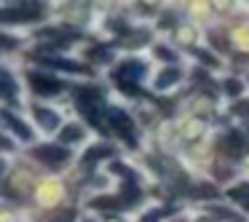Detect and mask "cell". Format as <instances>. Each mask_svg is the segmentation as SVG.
I'll use <instances>...</instances> for the list:
<instances>
[{
	"mask_svg": "<svg viewBox=\"0 0 249 222\" xmlns=\"http://www.w3.org/2000/svg\"><path fill=\"white\" fill-rule=\"evenodd\" d=\"M233 113H238V115H249V102L236 104V107H233Z\"/></svg>",
	"mask_w": 249,
	"mask_h": 222,
	"instance_id": "cell-16",
	"label": "cell"
},
{
	"mask_svg": "<svg viewBox=\"0 0 249 222\" xmlns=\"http://www.w3.org/2000/svg\"><path fill=\"white\" fill-rule=\"evenodd\" d=\"M145 75V65L142 62H124L118 70V83H131V86H137L134 81H140V78Z\"/></svg>",
	"mask_w": 249,
	"mask_h": 222,
	"instance_id": "cell-3",
	"label": "cell"
},
{
	"mask_svg": "<svg viewBox=\"0 0 249 222\" xmlns=\"http://www.w3.org/2000/svg\"><path fill=\"white\" fill-rule=\"evenodd\" d=\"M35 118H38V123L43 126V129H56V126H59V118H56L54 113H51V110H43V107H35Z\"/></svg>",
	"mask_w": 249,
	"mask_h": 222,
	"instance_id": "cell-7",
	"label": "cell"
},
{
	"mask_svg": "<svg viewBox=\"0 0 249 222\" xmlns=\"http://www.w3.org/2000/svg\"><path fill=\"white\" fill-rule=\"evenodd\" d=\"M0 81H3V94H6L8 99L14 97V91H17V88H14V81H11V75H8L6 70L0 72Z\"/></svg>",
	"mask_w": 249,
	"mask_h": 222,
	"instance_id": "cell-12",
	"label": "cell"
},
{
	"mask_svg": "<svg viewBox=\"0 0 249 222\" xmlns=\"http://www.w3.org/2000/svg\"><path fill=\"white\" fill-rule=\"evenodd\" d=\"M3 120H6V126H11V129L17 131V137H22V139H30V137H33V134H30L27 126H24L22 120H17L11 113H3Z\"/></svg>",
	"mask_w": 249,
	"mask_h": 222,
	"instance_id": "cell-8",
	"label": "cell"
},
{
	"mask_svg": "<svg viewBox=\"0 0 249 222\" xmlns=\"http://www.w3.org/2000/svg\"><path fill=\"white\" fill-rule=\"evenodd\" d=\"M158 56H163V59H174V56L169 54V51H163V49H158Z\"/></svg>",
	"mask_w": 249,
	"mask_h": 222,
	"instance_id": "cell-18",
	"label": "cell"
},
{
	"mask_svg": "<svg viewBox=\"0 0 249 222\" xmlns=\"http://www.w3.org/2000/svg\"><path fill=\"white\" fill-rule=\"evenodd\" d=\"M174 81H179V70H166L161 78H158L156 86H158V88H166L169 83H174Z\"/></svg>",
	"mask_w": 249,
	"mask_h": 222,
	"instance_id": "cell-11",
	"label": "cell"
},
{
	"mask_svg": "<svg viewBox=\"0 0 249 222\" xmlns=\"http://www.w3.org/2000/svg\"><path fill=\"white\" fill-rule=\"evenodd\" d=\"M30 86L35 88V94H43V97H51V94L62 91V83L56 81V78L40 75V72H33V75H30Z\"/></svg>",
	"mask_w": 249,
	"mask_h": 222,
	"instance_id": "cell-2",
	"label": "cell"
},
{
	"mask_svg": "<svg viewBox=\"0 0 249 222\" xmlns=\"http://www.w3.org/2000/svg\"><path fill=\"white\" fill-rule=\"evenodd\" d=\"M247 209H249V204H247Z\"/></svg>",
	"mask_w": 249,
	"mask_h": 222,
	"instance_id": "cell-19",
	"label": "cell"
},
{
	"mask_svg": "<svg viewBox=\"0 0 249 222\" xmlns=\"http://www.w3.org/2000/svg\"><path fill=\"white\" fill-rule=\"evenodd\" d=\"M35 155L40 161H51V163H59V161H67V150L65 147H56V145H43L35 150Z\"/></svg>",
	"mask_w": 249,
	"mask_h": 222,
	"instance_id": "cell-5",
	"label": "cell"
},
{
	"mask_svg": "<svg viewBox=\"0 0 249 222\" xmlns=\"http://www.w3.org/2000/svg\"><path fill=\"white\" fill-rule=\"evenodd\" d=\"M105 155H113V150H110L107 145H102V147H91V150L86 153V161L91 163V161H99V158H105Z\"/></svg>",
	"mask_w": 249,
	"mask_h": 222,
	"instance_id": "cell-10",
	"label": "cell"
},
{
	"mask_svg": "<svg viewBox=\"0 0 249 222\" xmlns=\"http://www.w3.org/2000/svg\"><path fill=\"white\" fill-rule=\"evenodd\" d=\"M212 214L225 217L228 222H244V217H241V214H233V211H228V209H212Z\"/></svg>",
	"mask_w": 249,
	"mask_h": 222,
	"instance_id": "cell-13",
	"label": "cell"
},
{
	"mask_svg": "<svg viewBox=\"0 0 249 222\" xmlns=\"http://www.w3.org/2000/svg\"><path fill=\"white\" fill-rule=\"evenodd\" d=\"M72 217H75V214H72V211H70V209H67V211H65V214H59V217H54V222H72Z\"/></svg>",
	"mask_w": 249,
	"mask_h": 222,
	"instance_id": "cell-17",
	"label": "cell"
},
{
	"mask_svg": "<svg viewBox=\"0 0 249 222\" xmlns=\"http://www.w3.org/2000/svg\"><path fill=\"white\" fill-rule=\"evenodd\" d=\"M40 17V8L38 6H30V8H19V11H11V8H6V11L0 14V19L3 22H14V19H22V22H33V19Z\"/></svg>",
	"mask_w": 249,
	"mask_h": 222,
	"instance_id": "cell-4",
	"label": "cell"
},
{
	"mask_svg": "<svg viewBox=\"0 0 249 222\" xmlns=\"http://www.w3.org/2000/svg\"><path fill=\"white\" fill-rule=\"evenodd\" d=\"M225 88H228V94H231V97H238V94H241V81H228Z\"/></svg>",
	"mask_w": 249,
	"mask_h": 222,
	"instance_id": "cell-14",
	"label": "cell"
},
{
	"mask_svg": "<svg viewBox=\"0 0 249 222\" xmlns=\"http://www.w3.org/2000/svg\"><path fill=\"white\" fill-rule=\"evenodd\" d=\"M35 59L43 62V65H51V67H59V70H67V72H86V67L78 65V62H72V59H51V56H40V54H35Z\"/></svg>",
	"mask_w": 249,
	"mask_h": 222,
	"instance_id": "cell-6",
	"label": "cell"
},
{
	"mask_svg": "<svg viewBox=\"0 0 249 222\" xmlns=\"http://www.w3.org/2000/svg\"><path fill=\"white\" fill-rule=\"evenodd\" d=\"M107 120H110V126H113V129L118 131V134L124 137V139L129 142L131 147L137 145V139H134V123H131V118L124 113V110L110 107V110H107Z\"/></svg>",
	"mask_w": 249,
	"mask_h": 222,
	"instance_id": "cell-1",
	"label": "cell"
},
{
	"mask_svg": "<svg viewBox=\"0 0 249 222\" xmlns=\"http://www.w3.org/2000/svg\"><path fill=\"white\" fill-rule=\"evenodd\" d=\"M81 134H83L81 126H65L59 137H62V142H78V139H81Z\"/></svg>",
	"mask_w": 249,
	"mask_h": 222,
	"instance_id": "cell-9",
	"label": "cell"
},
{
	"mask_svg": "<svg viewBox=\"0 0 249 222\" xmlns=\"http://www.w3.org/2000/svg\"><path fill=\"white\" fill-rule=\"evenodd\" d=\"M231 198H249V185H241V188L231 190Z\"/></svg>",
	"mask_w": 249,
	"mask_h": 222,
	"instance_id": "cell-15",
	"label": "cell"
}]
</instances>
